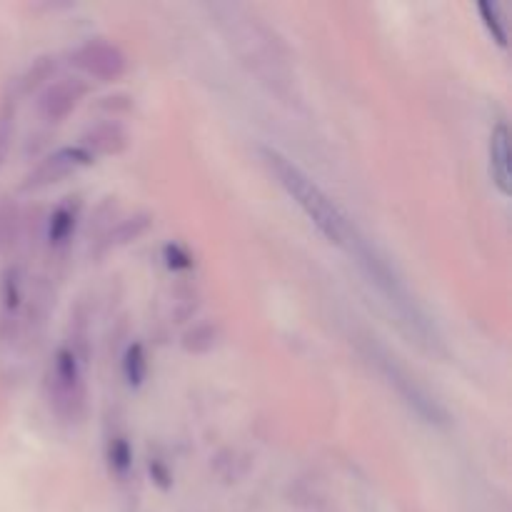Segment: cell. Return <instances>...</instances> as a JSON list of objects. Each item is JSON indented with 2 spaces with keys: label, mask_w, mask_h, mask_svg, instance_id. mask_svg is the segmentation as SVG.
I'll return each mask as SVG.
<instances>
[{
  "label": "cell",
  "mask_w": 512,
  "mask_h": 512,
  "mask_svg": "<svg viewBox=\"0 0 512 512\" xmlns=\"http://www.w3.org/2000/svg\"><path fill=\"white\" fill-rule=\"evenodd\" d=\"M13 115L15 110L10 108V105H5L3 113H0V163H3L5 155H8V143L10 138H13Z\"/></svg>",
  "instance_id": "cell-17"
},
{
  "label": "cell",
  "mask_w": 512,
  "mask_h": 512,
  "mask_svg": "<svg viewBox=\"0 0 512 512\" xmlns=\"http://www.w3.org/2000/svg\"><path fill=\"white\" fill-rule=\"evenodd\" d=\"M70 63L85 78L98 80V83H115V80H120L128 73V55H125V50L118 43H110V40L103 38L85 40L80 48L73 50Z\"/></svg>",
  "instance_id": "cell-5"
},
{
  "label": "cell",
  "mask_w": 512,
  "mask_h": 512,
  "mask_svg": "<svg viewBox=\"0 0 512 512\" xmlns=\"http://www.w3.org/2000/svg\"><path fill=\"white\" fill-rule=\"evenodd\" d=\"M80 215V203L78 198H65L58 208L50 213L48 218V243L53 248H63L75 233V225H78Z\"/></svg>",
  "instance_id": "cell-10"
},
{
  "label": "cell",
  "mask_w": 512,
  "mask_h": 512,
  "mask_svg": "<svg viewBox=\"0 0 512 512\" xmlns=\"http://www.w3.org/2000/svg\"><path fill=\"white\" fill-rule=\"evenodd\" d=\"M220 340V328L215 323H200L195 328H190L183 338V348L193 355L210 353V350L218 345Z\"/></svg>",
  "instance_id": "cell-12"
},
{
  "label": "cell",
  "mask_w": 512,
  "mask_h": 512,
  "mask_svg": "<svg viewBox=\"0 0 512 512\" xmlns=\"http://www.w3.org/2000/svg\"><path fill=\"white\" fill-rule=\"evenodd\" d=\"M128 145L130 135L118 120H100L85 130L80 148H85L95 158V155H120Z\"/></svg>",
  "instance_id": "cell-8"
},
{
  "label": "cell",
  "mask_w": 512,
  "mask_h": 512,
  "mask_svg": "<svg viewBox=\"0 0 512 512\" xmlns=\"http://www.w3.org/2000/svg\"><path fill=\"white\" fill-rule=\"evenodd\" d=\"M490 175H493L495 188L503 195H510L512 175H510V130L505 123H498L490 133Z\"/></svg>",
  "instance_id": "cell-9"
},
{
  "label": "cell",
  "mask_w": 512,
  "mask_h": 512,
  "mask_svg": "<svg viewBox=\"0 0 512 512\" xmlns=\"http://www.w3.org/2000/svg\"><path fill=\"white\" fill-rule=\"evenodd\" d=\"M365 355H368L370 363L378 368V373L383 375L385 380H388L390 388H393L395 393L403 398V403L408 405V408L413 410L415 415H420V418H423L425 423H430V425H445V423H448V415H445V410L440 408V405L435 403V400L430 398L428 393H425L423 385L415 383L413 375H410L408 370H405L403 365L398 363V358H395V355H390L388 350H385L383 345L378 343V340L368 338V348H365Z\"/></svg>",
  "instance_id": "cell-4"
},
{
  "label": "cell",
  "mask_w": 512,
  "mask_h": 512,
  "mask_svg": "<svg viewBox=\"0 0 512 512\" xmlns=\"http://www.w3.org/2000/svg\"><path fill=\"white\" fill-rule=\"evenodd\" d=\"M150 225H153V215H150V213H135V215H130V218L120 220V223L115 225V228H110V233L105 235L103 248H105V250H110V248H123V245L135 243V240L143 238V235L148 233Z\"/></svg>",
  "instance_id": "cell-11"
},
{
  "label": "cell",
  "mask_w": 512,
  "mask_h": 512,
  "mask_svg": "<svg viewBox=\"0 0 512 512\" xmlns=\"http://www.w3.org/2000/svg\"><path fill=\"white\" fill-rule=\"evenodd\" d=\"M88 93V80H83L80 75H65V78L50 80L38 98L40 118L53 125L65 123L80 108Z\"/></svg>",
  "instance_id": "cell-6"
},
{
  "label": "cell",
  "mask_w": 512,
  "mask_h": 512,
  "mask_svg": "<svg viewBox=\"0 0 512 512\" xmlns=\"http://www.w3.org/2000/svg\"><path fill=\"white\" fill-rule=\"evenodd\" d=\"M108 463H110V470H113L118 478H125V475H128L130 465H133V450H130L128 440H125V438L110 440Z\"/></svg>",
  "instance_id": "cell-15"
},
{
  "label": "cell",
  "mask_w": 512,
  "mask_h": 512,
  "mask_svg": "<svg viewBox=\"0 0 512 512\" xmlns=\"http://www.w3.org/2000/svg\"><path fill=\"white\" fill-rule=\"evenodd\" d=\"M93 155L80 145H68V148H58L53 153L45 155L33 170H30L28 180H25V190H43L55 183H63L70 175L80 173L93 163Z\"/></svg>",
  "instance_id": "cell-7"
},
{
  "label": "cell",
  "mask_w": 512,
  "mask_h": 512,
  "mask_svg": "<svg viewBox=\"0 0 512 512\" xmlns=\"http://www.w3.org/2000/svg\"><path fill=\"white\" fill-rule=\"evenodd\" d=\"M45 398H48L50 413L60 423H80L88 408V388H85L83 360L70 345L60 348L50 360L48 375H45Z\"/></svg>",
  "instance_id": "cell-3"
},
{
  "label": "cell",
  "mask_w": 512,
  "mask_h": 512,
  "mask_svg": "<svg viewBox=\"0 0 512 512\" xmlns=\"http://www.w3.org/2000/svg\"><path fill=\"white\" fill-rule=\"evenodd\" d=\"M260 155H263L265 165H268L270 173L275 175L280 188H283L285 193L293 198V203L308 215V220L320 230V235H323L328 243L348 250L353 238L358 235V228L350 223V218L343 213V208H340V205L335 203V200L330 198V195L325 193L303 168H298V165H295L293 160L285 158L283 153H278V150L273 148H263Z\"/></svg>",
  "instance_id": "cell-1"
},
{
  "label": "cell",
  "mask_w": 512,
  "mask_h": 512,
  "mask_svg": "<svg viewBox=\"0 0 512 512\" xmlns=\"http://www.w3.org/2000/svg\"><path fill=\"white\" fill-rule=\"evenodd\" d=\"M0 238H3V223H0Z\"/></svg>",
  "instance_id": "cell-19"
},
{
  "label": "cell",
  "mask_w": 512,
  "mask_h": 512,
  "mask_svg": "<svg viewBox=\"0 0 512 512\" xmlns=\"http://www.w3.org/2000/svg\"><path fill=\"white\" fill-rule=\"evenodd\" d=\"M348 253L355 255V260H358V265L363 268V273L368 275L370 283L383 293V298L388 300L390 308H393L395 313H398V318L408 325L410 333L418 335L423 343H435V330L430 328L428 318L420 313V308L415 305V300L410 298L405 283L398 278V273L390 268L388 260H385L360 233L353 238Z\"/></svg>",
  "instance_id": "cell-2"
},
{
  "label": "cell",
  "mask_w": 512,
  "mask_h": 512,
  "mask_svg": "<svg viewBox=\"0 0 512 512\" xmlns=\"http://www.w3.org/2000/svg\"><path fill=\"white\" fill-rule=\"evenodd\" d=\"M55 68H58V65H55L53 55H43V58L35 60V63L28 68V73L23 75L25 93H33V90H38L40 85H48L50 80H53Z\"/></svg>",
  "instance_id": "cell-14"
},
{
  "label": "cell",
  "mask_w": 512,
  "mask_h": 512,
  "mask_svg": "<svg viewBox=\"0 0 512 512\" xmlns=\"http://www.w3.org/2000/svg\"><path fill=\"white\" fill-rule=\"evenodd\" d=\"M478 13L483 15V23L488 25V30L493 33V38L498 40V45H508V33H505V23L500 18V8L495 3H478Z\"/></svg>",
  "instance_id": "cell-16"
},
{
  "label": "cell",
  "mask_w": 512,
  "mask_h": 512,
  "mask_svg": "<svg viewBox=\"0 0 512 512\" xmlns=\"http://www.w3.org/2000/svg\"><path fill=\"white\" fill-rule=\"evenodd\" d=\"M165 253H168V258H170L168 260L170 268H190V265H193V258H190V255L180 248V245H168V248H165Z\"/></svg>",
  "instance_id": "cell-18"
},
{
  "label": "cell",
  "mask_w": 512,
  "mask_h": 512,
  "mask_svg": "<svg viewBox=\"0 0 512 512\" xmlns=\"http://www.w3.org/2000/svg\"><path fill=\"white\" fill-rule=\"evenodd\" d=\"M123 373L130 388H140L143 385L145 375H148V355H145V348L140 343L128 345V350H125Z\"/></svg>",
  "instance_id": "cell-13"
}]
</instances>
